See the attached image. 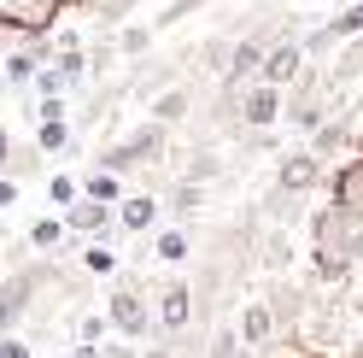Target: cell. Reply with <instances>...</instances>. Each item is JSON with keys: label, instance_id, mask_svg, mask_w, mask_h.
<instances>
[{"label": "cell", "instance_id": "6da1fadb", "mask_svg": "<svg viewBox=\"0 0 363 358\" xmlns=\"http://www.w3.org/2000/svg\"><path fill=\"white\" fill-rule=\"evenodd\" d=\"M316 259H323V271L328 276H340L346 264H357L363 259V212H352V206H334L316 217Z\"/></svg>", "mask_w": 363, "mask_h": 358}, {"label": "cell", "instance_id": "7a4b0ae2", "mask_svg": "<svg viewBox=\"0 0 363 358\" xmlns=\"http://www.w3.org/2000/svg\"><path fill=\"white\" fill-rule=\"evenodd\" d=\"M106 318H111V329H118V335H135V341H141V335H147V300L141 294H135V288H111V311H106Z\"/></svg>", "mask_w": 363, "mask_h": 358}, {"label": "cell", "instance_id": "3957f363", "mask_svg": "<svg viewBox=\"0 0 363 358\" xmlns=\"http://www.w3.org/2000/svg\"><path fill=\"white\" fill-rule=\"evenodd\" d=\"M240 118L252 124V129H269V124L281 118V88H276V82H258L252 94L240 100Z\"/></svg>", "mask_w": 363, "mask_h": 358}, {"label": "cell", "instance_id": "277c9868", "mask_svg": "<svg viewBox=\"0 0 363 358\" xmlns=\"http://www.w3.org/2000/svg\"><path fill=\"white\" fill-rule=\"evenodd\" d=\"M269 335H276V311H269L264 300H252V305L240 311V341H246V347H264Z\"/></svg>", "mask_w": 363, "mask_h": 358}, {"label": "cell", "instance_id": "5b68a950", "mask_svg": "<svg viewBox=\"0 0 363 358\" xmlns=\"http://www.w3.org/2000/svg\"><path fill=\"white\" fill-rule=\"evenodd\" d=\"M194 318V294L188 288H164V305H158V323H164V335H182Z\"/></svg>", "mask_w": 363, "mask_h": 358}, {"label": "cell", "instance_id": "8992f818", "mask_svg": "<svg viewBox=\"0 0 363 358\" xmlns=\"http://www.w3.org/2000/svg\"><path fill=\"white\" fill-rule=\"evenodd\" d=\"M6 6V24H18V30H41L53 18V6L59 0H0Z\"/></svg>", "mask_w": 363, "mask_h": 358}, {"label": "cell", "instance_id": "52a82bcc", "mask_svg": "<svg viewBox=\"0 0 363 358\" xmlns=\"http://www.w3.org/2000/svg\"><path fill=\"white\" fill-rule=\"evenodd\" d=\"M316 176H323V170H316V159H311V153H293V159H281V188H287V194L316 188Z\"/></svg>", "mask_w": 363, "mask_h": 358}, {"label": "cell", "instance_id": "ba28073f", "mask_svg": "<svg viewBox=\"0 0 363 358\" xmlns=\"http://www.w3.org/2000/svg\"><path fill=\"white\" fill-rule=\"evenodd\" d=\"M164 147V129L147 124V129H135V136L123 141V153H111V165H129V159H152V153Z\"/></svg>", "mask_w": 363, "mask_h": 358}, {"label": "cell", "instance_id": "9c48e42d", "mask_svg": "<svg viewBox=\"0 0 363 358\" xmlns=\"http://www.w3.org/2000/svg\"><path fill=\"white\" fill-rule=\"evenodd\" d=\"M65 223H71L77 235H100L106 223H111V212L100 206V200H77V206H71V217H65Z\"/></svg>", "mask_w": 363, "mask_h": 358}, {"label": "cell", "instance_id": "30bf717a", "mask_svg": "<svg viewBox=\"0 0 363 358\" xmlns=\"http://www.w3.org/2000/svg\"><path fill=\"white\" fill-rule=\"evenodd\" d=\"M293 71H299V48H276V53L264 59V82H276V88H281Z\"/></svg>", "mask_w": 363, "mask_h": 358}, {"label": "cell", "instance_id": "8fae6325", "mask_svg": "<svg viewBox=\"0 0 363 358\" xmlns=\"http://www.w3.org/2000/svg\"><path fill=\"white\" fill-rule=\"evenodd\" d=\"M65 235H71V223H59V217H41L35 229H30V241L41 253H53V247H65Z\"/></svg>", "mask_w": 363, "mask_h": 358}, {"label": "cell", "instance_id": "7c38bea8", "mask_svg": "<svg viewBox=\"0 0 363 358\" xmlns=\"http://www.w3.org/2000/svg\"><path fill=\"white\" fill-rule=\"evenodd\" d=\"M152 217H158V200H147V194H135V200H123V229H147Z\"/></svg>", "mask_w": 363, "mask_h": 358}, {"label": "cell", "instance_id": "4fadbf2b", "mask_svg": "<svg viewBox=\"0 0 363 358\" xmlns=\"http://www.w3.org/2000/svg\"><path fill=\"white\" fill-rule=\"evenodd\" d=\"M88 200H100V206H111V200H123V183L111 170H100V176H88Z\"/></svg>", "mask_w": 363, "mask_h": 358}, {"label": "cell", "instance_id": "5bb4252c", "mask_svg": "<svg viewBox=\"0 0 363 358\" xmlns=\"http://www.w3.org/2000/svg\"><path fill=\"white\" fill-rule=\"evenodd\" d=\"M158 259H188V235H182V229H164V235H158Z\"/></svg>", "mask_w": 363, "mask_h": 358}, {"label": "cell", "instance_id": "9a60e30c", "mask_svg": "<svg viewBox=\"0 0 363 358\" xmlns=\"http://www.w3.org/2000/svg\"><path fill=\"white\" fill-rule=\"evenodd\" d=\"M48 194L59 200V206H77V176H53V183H48Z\"/></svg>", "mask_w": 363, "mask_h": 358}, {"label": "cell", "instance_id": "2e32d148", "mask_svg": "<svg viewBox=\"0 0 363 358\" xmlns=\"http://www.w3.org/2000/svg\"><path fill=\"white\" fill-rule=\"evenodd\" d=\"M106 323H111V318H82V323H77V341H82V347H94L100 335H106Z\"/></svg>", "mask_w": 363, "mask_h": 358}, {"label": "cell", "instance_id": "e0dca14e", "mask_svg": "<svg viewBox=\"0 0 363 358\" xmlns=\"http://www.w3.org/2000/svg\"><path fill=\"white\" fill-rule=\"evenodd\" d=\"M65 141H71L65 124H41V147H48V153H65Z\"/></svg>", "mask_w": 363, "mask_h": 358}, {"label": "cell", "instance_id": "ac0fdd59", "mask_svg": "<svg viewBox=\"0 0 363 358\" xmlns=\"http://www.w3.org/2000/svg\"><path fill=\"white\" fill-rule=\"evenodd\" d=\"M264 59H269L264 48H240V53H235V71H252V65H264Z\"/></svg>", "mask_w": 363, "mask_h": 358}, {"label": "cell", "instance_id": "d6986e66", "mask_svg": "<svg viewBox=\"0 0 363 358\" xmlns=\"http://www.w3.org/2000/svg\"><path fill=\"white\" fill-rule=\"evenodd\" d=\"M357 30H363V6H352V12L334 24V36H357Z\"/></svg>", "mask_w": 363, "mask_h": 358}, {"label": "cell", "instance_id": "ffe728a7", "mask_svg": "<svg viewBox=\"0 0 363 358\" xmlns=\"http://www.w3.org/2000/svg\"><path fill=\"white\" fill-rule=\"evenodd\" d=\"M182 106H188V94H164V100H158V118H176Z\"/></svg>", "mask_w": 363, "mask_h": 358}, {"label": "cell", "instance_id": "44dd1931", "mask_svg": "<svg viewBox=\"0 0 363 358\" xmlns=\"http://www.w3.org/2000/svg\"><path fill=\"white\" fill-rule=\"evenodd\" d=\"M88 271H111V253L106 247H88Z\"/></svg>", "mask_w": 363, "mask_h": 358}, {"label": "cell", "instance_id": "7402d4cb", "mask_svg": "<svg viewBox=\"0 0 363 358\" xmlns=\"http://www.w3.org/2000/svg\"><path fill=\"white\" fill-rule=\"evenodd\" d=\"M0 358H30V347H24V341H6V352H0Z\"/></svg>", "mask_w": 363, "mask_h": 358}, {"label": "cell", "instance_id": "603a6c76", "mask_svg": "<svg viewBox=\"0 0 363 358\" xmlns=\"http://www.w3.org/2000/svg\"><path fill=\"white\" fill-rule=\"evenodd\" d=\"M147 358H164V352H147Z\"/></svg>", "mask_w": 363, "mask_h": 358}, {"label": "cell", "instance_id": "cb8c5ba5", "mask_svg": "<svg viewBox=\"0 0 363 358\" xmlns=\"http://www.w3.org/2000/svg\"><path fill=\"white\" fill-rule=\"evenodd\" d=\"M357 311H363V300H357Z\"/></svg>", "mask_w": 363, "mask_h": 358}]
</instances>
